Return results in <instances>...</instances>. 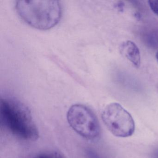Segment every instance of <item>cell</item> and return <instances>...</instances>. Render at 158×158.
<instances>
[{
	"mask_svg": "<svg viewBox=\"0 0 158 158\" xmlns=\"http://www.w3.org/2000/svg\"><path fill=\"white\" fill-rule=\"evenodd\" d=\"M121 54L136 67H139L141 62L140 52L137 46L133 41L127 40L121 44Z\"/></svg>",
	"mask_w": 158,
	"mask_h": 158,
	"instance_id": "cell-5",
	"label": "cell"
},
{
	"mask_svg": "<svg viewBox=\"0 0 158 158\" xmlns=\"http://www.w3.org/2000/svg\"><path fill=\"white\" fill-rule=\"evenodd\" d=\"M148 3L152 10L158 15V0L149 1Z\"/></svg>",
	"mask_w": 158,
	"mask_h": 158,
	"instance_id": "cell-7",
	"label": "cell"
},
{
	"mask_svg": "<svg viewBox=\"0 0 158 158\" xmlns=\"http://www.w3.org/2000/svg\"><path fill=\"white\" fill-rule=\"evenodd\" d=\"M156 59H157V61L158 62V52L156 54Z\"/></svg>",
	"mask_w": 158,
	"mask_h": 158,
	"instance_id": "cell-9",
	"label": "cell"
},
{
	"mask_svg": "<svg viewBox=\"0 0 158 158\" xmlns=\"http://www.w3.org/2000/svg\"></svg>",
	"mask_w": 158,
	"mask_h": 158,
	"instance_id": "cell-10",
	"label": "cell"
},
{
	"mask_svg": "<svg viewBox=\"0 0 158 158\" xmlns=\"http://www.w3.org/2000/svg\"><path fill=\"white\" fill-rule=\"evenodd\" d=\"M68 123L78 135L89 141H94L100 135L98 120L93 112L82 104H74L67 113Z\"/></svg>",
	"mask_w": 158,
	"mask_h": 158,
	"instance_id": "cell-3",
	"label": "cell"
},
{
	"mask_svg": "<svg viewBox=\"0 0 158 158\" xmlns=\"http://www.w3.org/2000/svg\"><path fill=\"white\" fill-rule=\"evenodd\" d=\"M123 3H122V2H120L118 4H117V8L119 9L120 10H122V9L123 10Z\"/></svg>",
	"mask_w": 158,
	"mask_h": 158,
	"instance_id": "cell-8",
	"label": "cell"
},
{
	"mask_svg": "<svg viewBox=\"0 0 158 158\" xmlns=\"http://www.w3.org/2000/svg\"><path fill=\"white\" fill-rule=\"evenodd\" d=\"M36 158H64L59 152H44L38 155Z\"/></svg>",
	"mask_w": 158,
	"mask_h": 158,
	"instance_id": "cell-6",
	"label": "cell"
},
{
	"mask_svg": "<svg viewBox=\"0 0 158 158\" xmlns=\"http://www.w3.org/2000/svg\"><path fill=\"white\" fill-rule=\"evenodd\" d=\"M15 9L18 15L32 27L48 30L56 26L62 15V8L57 1H18Z\"/></svg>",
	"mask_w": 158,
	"mask_h": 158,
	"instance_id": "cell-2",
	"label": "cell"
},
{
	"mask_svg": "<svg viewBox=\"0 0 158 158\" xmlns=\"http://www.w3.org/2000/svg\"><path fill=\"white\" fill-rule=\"evenodd\" d=\"M101 116L107 129L115 136L127 138L134 134L135 128L134 119L119 103L112 102L107 105Z\"/></svg>",
	"mask_w": 158,
	"mask_h": 158,
	"instance_id": "cell-4",
	"label": "cell"
},
{
	"mask_svg": "<svg viewBox=\"0 0 158 158\" xmlns=\"http://www.w3.org/2000/svg\"><path fill=\"white\" fill-rule=\"evenodd\" d=\"M2 124L15 136L28 141L38 139L39 132L29 108L14 98H2L0 100Z\"/></svg>",
	"mask_w": 158,
	"mask_h": 158,
	"instance_id": "cell-1",
	"label": "cell"
}]
</instances>
